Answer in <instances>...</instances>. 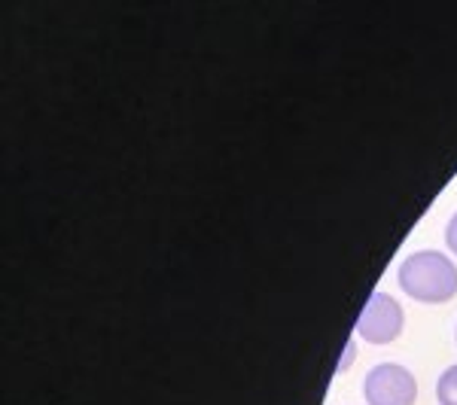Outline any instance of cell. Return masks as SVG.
Masks as SVG:
<instances>
[{
    "label": "cell",
    "instance_id": "4",
    "mask_svg": "<svg viewBox=\"0 0 457 405\" xmlns=\"http://www.w3.org/2000/svg\"><path fill=\"white\" fill-rule=\"evenodd\" d=\"M436 400L439 405H457V363L448 366L436 381Z\"/></svg>",
    "mask_w": 457,
    "mask_h": 405
},
{
    "label": "cell",
    "instance_id": "2",
    "mask_svg": "<svg viewBox=\"0 0 457 405\" xmlns=\"http://www.w3.org/2000/svg\"><path fill=\"white\" fill-rule=\"evenodd\" d=\"M405 326V311L390 293L375 290L370 302L363 305L357 323H353V333L370 344H390L396 342Z\"/></svg>",
    "mask_w": 457,
    "mask_h": 405
},
{
    "label": "cell",
    "instance_id": "1",
    "mask_svg": "<svg viewBox=\"0 0 457 405\" xmlns=\"http://www.w3.org/2000/svg\"><path fill=\"white\" fill-rule=\"evenodd\" d=\"M400 286L405 296L424 305H442L457 296V265L439 250H418L400 265Z\"/></svg>",
    "mask_w": 457,
    "mask_h": 405
},
{
    "label": "cell",
    "instance_id": "5",
    "mask_svg": "<svg viewBox=\"0 0 457 405\" xmlns=\"http://www.w3.org/2000/svg\"><path fill=\"white\" fill-rule=\"evenodd\" d=\"M445 244L457 256V211L452 213V219H448V226H445Z\"/></svg>",
    "mask_w": 457,
    "mask_h": 405
},
{
    "label": "cell",
    "instance_id": "3",
    "mask_svg": "<svg viewBox=\"0 0 457 405\" xmlns=\"http://www.w3.org/2000/svg\"><path fill=\"white\" fill-rule=\"evenodd\" d=\"M363 396L370 405H415L418 381L400 363H378L366 372Z\"/></svg>",
    "mask_w": 457,
    "mask_h": 405
}]
</instances>
